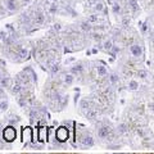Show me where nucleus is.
I'll return each instance as SVG.
<instances>
[{
	"instance_id": "obj_1",
	"label": "nucleus",
	"mask_w": 154,
	"mask_h": 154,
	"mask_svg": "<svg viewBox=\"0 0 154 154\" xmlns=\"http://www.w3.org/2000/svg\"><path fill=\"white\" fill-rule=\"evenodd\" d=\"M69 127H67V126H60V127H58L55 130V134H54V136H55V141L57 143H66L67 140L69 139Z\"/></svg>"
},
{
	"instance_id": "obj_2",
	"label": "nucleus",
	"mask_w": 154,
	"mask_h": 154,
	"mask_svg": "<svg viewBox=\"0 0 154 154\" xmlns=\"http://www.w3.org/2000/svg\"><path fill=\"white\" fill-rule=\"evenodd\" d=\"M17 139V130L13 125H8L3 130V140H5L7 143H13Z\"/></svg>"
},
{
	"instance_id": "obj_3",
	"label": "nucleus",
	"mask_w": 154,
	"mask_h": 154,
	"mask_svg": "<svg viewBox=\"0 0 154 154\" xmlns=\"http://www.w3.org/2000/svg\"><path fill=\"white\" fill-rule=\"evenodd\" d=\"M49 128L48 127H40L37 130V139L38 141L44 143V141H48L49 140Z\"/></svg>"
},
{
	"instance_id": "obj_4",
	"label": "nucleus",
	"mask_w": 154,
	"mask_h": 154,
	"mask_svg": "<svg viewBox=\"0 0 154 154\" xmlns=\"http://www.w3.org/2000/svg\"><path fill=\"white\" fill-rule=\"evenodd\" d=\"M4 8H5V11L13 13V12L18 11L19 4L16 2V0H5V2H4Z\"/></svg>"
},
{
	"instance_id": "obj_5",
	"label": "nucleus",
	"mask_w": 154,
	"mask_h": 154,
	"mask_svg": "<svg viewBox=\"0 0 154 154\" xmlns=\"http://www.w3.org/2000/svg\"><path fill=\"white\" fill-rule=\"evenodd\" d=\"M45 22V13L42 11H36L35 13H33V23L37 26H41L44 25Z\"/></svg>"
},
{
	"instance_id": "obj_6",
	"label": "nucleus",
	"mask_w": 154,
	"mask_h": 154,
	"mask_svg": "<svg viewBox=\"0 0 154 154\" xmlns=\"http://www.w3.org/2000/svg\"><path fill=\"white\" fill-rule=\"evenodd\" d=\"M109 135H110V128L108 126H102L98 128V136L100 139H105V137H108Z\"/></svg>"
},
{
	"instance_id": "obj_7",
	"label": "nucleus",
	"mask_w": 154,
	"mask_h": 154,
	"mask_svg": "<svg viewBox=\"0 0 154 154\" xmlns=\"http://www.w3.org/2000/svg\"><path fill=\"white\" fill-rule=\"evenodd\" d=\"M22 139L25 141H31L32 140V128L31 127H25L22 130Z\"/></svg>"
},
{
	"instance_id": "obj_8",
	"label": "nucleus",
	"mask_w": 154,
	"mask_h": 154,
	"mask_svg": "<svg viewBox=\"0 0 154 154\" xmlns=\"http://www.w3.org/2000/svg\"><path fill=\"white\" fill-rule=\"evenodd\" d=\"M81 143H82V145L84 146H88V148H90V146H93L94 145V139L90 136V135H84L82 137H81Z\"/></svg>"
},
{
	"instance_id": "obj_9",
	"label": "nucleus",
	"mask_w": 154,
	"mask_h": 154,
	"mask_svg": "<svg viewBox=\"0 0 154 154\" xmlns=\"http://www.w3.org/2000/svg\"><path fill=\"white\" fill-rule=\"evenodd\" d=\"M12 86V79L11 77H5L3 76L0 79V89H8Z\"/></svg>"
},
{
	"instance_id": "obj_10",
	"label": "nucleus",
	"mask_w": 154,
	"mask_h": 154,
	"mask_svg": "<svg viewBox=\"0 0 154 154\" xmlns=\"http://www.w3.org/2000/svg\"><path fill=\"white\" fill-rule=\"evenodd\" d=\"M58 12H59V5H58L57 2H53L50 5H48V13H49L50 16H54Z\"/></svg>"
},
{
	"instance_id": "obj_11",
	"label": "nucleus",
	"mask_w": 154,
	"mask_h": 154,
	"mask_svg": "<svg viewBox=\"0 0 154 154\" xmlns=\"http://www.w3.org/2000/svg\"><path fill=\"white\" fill-rule=\"evenodd\" d=\"M84 64L82 63H79V64H75L73 67H71V69L69 72L71 73H73V75H80V73H82L84 72Z\"/></svg>"
},
{
	"instance_id": "obj_12",
	"label": "nucleus",
	"mask_w": 154,
	"mask_h": 154,
	"mask_svg": "<svg viewBox=\"0 0 154 154\" xmlns=\"http://www.w3.org/2000/svg\"><path fill=\"white\" fill-rule=\"evenodd\" d=\"M19 122H21V118H19V116H17V114H11L7 118V123L8 125H13V126H16V125H18Z\"/></svg>"
},
{
	"instance_id": "obj_13",
	"label": "nucleus",
	"mask_w": 154,
	"mask_h": 154,
	"mask_svg": "<svg viewBox=\"0 0 154 154\" xmlns=\"http://www.w3.org/2000/svg\"><path fill=\"white\" fill-rule=\"evenodd\" d=\"M73 81H75V75L73 73H64V76H63V82L66 84V85H72L73 84Z\"/></svg>"
},
{
	"instance_id": "obj_14",
	"label": "nucleus",
	"mask_w": 154,
	"mask_h": 154,
	"mask_svg": "<svg viewBox=\"0 0 154 154\" xmlns=\"http://www.w3.org/2000/svg\"><path fill=\"white\" fill-rule=\"evenodd\" d=\"M131 53H132V55H134V57H140V55H141V53H143L141 46H139L137 44L131 45Z\"/></svg>"
},
{
	"instance_id": "obj_15",
	"label": "nucleus",
	"mask_w": 154,
	"mask_h": 154,
	"mask_svg": "<svg viewBox=\"0 0 154 154\" xmlns=\"http://www.w3.org/2000/svg\"><path fill=\"white\" fill-rule=\"evenodd\" d=\"M49 71L51 75H57L60 72V64L59 63H53L50 67H49Z\"/></svg>"
},
{
	"instance_id": "obj_16",
	"label": "nucleus",
	"mask_w": 154,
	"mask_h": 154,
	"mask_svg": "<svg viewBox=\"0 0 154 154\" xmlns=\"http://www.w3.org/2000/svg\"><path fill=\"white\" fill-rule=\"evenodd\" d=\"M80 28H81L82 31H85V32H89V31H91V23L88 22V21L81 22V23H80Z\"/></svg>"
},
{
	"instance_id": "obj_17",
	"label": "nucleus",
	"mask_w": 154,
	"mask_h": 154,
	"mask_svg": "<svg viewBox=\"0 0 154 154\" xmlns=\"http://www.w3.org/2000/svg\"><path fill=\"white\" fill-rule=\"evenodd\" d=\"M96 116H98V110H95V109H89L88 112H86V117L89 119H95Z\"/></svg>"
},
{
	"instance_id": "obj_18",
	"label": "nucleus",
	"mask_w": 154,
	"mask_h": 154,
	"mask_svg": "<svg viewBox=\"0 0 154 154\" xmlns=\"http://www.w3.org/2000/svg\"><path fill=\"white\" fill-rule=\"evenodd\" d=\"M96 72H98V76L104 77L105 75H107V68H105L104 66H98L96 67Z\"/></svg>"
},
{
	"instance_id": "obj_19",
	"label": "nucleus",
	"mask_w": 154,
	"mask_h": 154,
	"mask_svg": "<svg viewBox=\"0 0 154 154\" xmlns=\"http://www.w3.org/2000/svg\"><path fill=\"white\" fill-rule=\"evenodd\" d=\"M67 104H68V95H67V96L63 95V96H62V99L59 100V109H63Z\"/></svg>"
},
{
	"instance_id": "obj_20",
	"label": "nucleus",
	"mask_w": 154,
	"mask_h": 154,
	"mask_svg": "<svg viewBox=\"0 0 154 154\" xmlns=\"http://www.w3.org/2000/svg\"><path fill=\"white\" fill-rule=\"evenodd\" d=\"M89 107H90V103H89L88 99H82L80 102V108L81 109H88L89 110Z\"/></svg>"
},
{
	"instance_id": "obj_21",
	"label": "nucleus",
	"mask_w": 154,
	"mask_h": 154,
	"mask_svg": "<svg viewBox=\"0 0 154 154\" xmlns=\"http://www.w3.org/2000/svg\"><path fill=\"white\" fill-rule=\"evenodd\" d=\"M8 109V102L5 99H0V110L2 112H5Z\"/></svg>"
},
{
	"instance_id": "obj_22",
	"label": "nucleus",
	"mask_w": 154,
	"mask_h": 154,
	"mask_svg": "<svg viewBox=\"0 0 154 154\" xmlns=\"http://www.w3.org/2000/svg\"><path fill=\"white\" fill-rule=\"evenodd\" d=\"M128 88L131 89V90H136L137 88H139V84L136 82V81H130V85H128Z\"/></svg>"
},
{
	"instance_id": "obj_23",
	"label": "nucleus",
	"mask_w": 154,
	"mask_h": 154,
	"mask_svg": "<svg viewBox=\"0 0 154 154\" xmlns=\"http://www.w3.org/2000/svg\"><path fill=\"white\" fill-rule=\"evenodd\" d=\"M95 11H96V12H102V11H104L103 3H96V4H95Z\"/></svg>"
},
{
	"instance_id": "obj_24",
	"label": "nucleus",
	"mask_w": 154,
	"mask_h": 154,
	"mask_svg": "<svg viewBox=\"0 0 154 154\" xmlns=\"http://www.w3.org/2000/svg\"><path fill=\"white\" fill-rule=\"evenodd\" d=\"M53 31H55V32H59L60 30H62V25L60 23H54V25H53Z\"/></svg>"
},
{
	"instance_id": "obj_25",
	"label": "nucleus",
	"mask_w": 154,
	"mask_h": 154,
	"mask_svg": "<svg viewBox=\"0 0 154 154\" xmlns=\"http://www.w3.org/2000/svg\"><path fill=\"white\" fill-rule=\"evenodd\" d=\"M103 46H104V49H105V50H110V49H112V41H110V40L105 41Z\"/></svg>"
},
{
	"instance_id": "obj_26",
	"label": "nucleus",
	"mask_w": 154,
	"mask_h": 154,
	"mask_svg": "<svg viewBox=\"0 0 154 154\" xmlns=\"http://www.w3.org/2000/svg\"><path fill=\"white\" fill-rule=\"evenodd\" d=\"M88 22H90V23L98 22V16H90V17H88Z\"/></svg>"
},
{
	"instance_id": "obj_27",
	"label": "nucleus",
	"mask_w": 154,
	"mask_h": 154,
	"mask_svg": "<svg viewBox=\"0 0 154 154\" xmlns=\"http://www.w3.org/2000/svg\"><path fill=\"white\" fill-rule=\"evenodd\" d=\"M130 3H131V7H132L134 11H136L137 9V2L136 0H130Z\"/></svg>"
},
{
	"instance_id": "obj_28",
	"label": "nucleus",
	"mask_w": 154,
	"mask_h": 154,
	"mask_svg": "<svg viewBox=\"0 0 154 154\" xmlns=\"http://www.w3.org/2000/svg\"><path fill=\"white\" fill-rule=\"evenodd\" d=\"M137 76L141 77V79H145V77H146V72L145 71H139L137 72Z\"/></svg>"
},
{
	"instance_id": "obj_29",
	"label": "nucleus",
	"mask_w": 154,
	"mask_h": 154,
	"mask_svg": "<svg viewBox=\"0 0 154 154\" xmlns=\"http://www.w3.org/2000/svg\"><path fill=\"white\" fill-rule=\"evenodd\" d=\"M119 11H121V7H119V4H114V5H113V12L114 13H118Z\"/></svg>"
},
{
	"instance_id": "obj_30",
	"label": "nucleus",
	"mask_w": 154,
	"mask_h": 154,
	"mask_svg": "<svg viewBox=\"0 0 154 154\" xmlns=\"http://www.w3.org/2000/svg\"><path fill=\"white\" fill-rule=\"evenodd\" d=\"M117 80H118V77H117V75H112V76H110V82H112V84H114V82H117Z\"/></svg>"
},
{
	"instance_id": "obj_31",
	"label": "nucleus",
	"mask_w": 154,
	"mask_h": 154,
	"mask_svg": "<svg viewBox=\"0 0 154 154\" xmlns=\"http://www.w3.org/2000/svg\"><path fill=\"white\" fill-rule=\"evenodd\" d=\"M119 131H121V132H126V126H125V125H121V126H119Z\"/></svg>"
},
{
	"instance_id": "obj_32",
	"label": "nucleus",
	"mask_w": 154,
	"mask_h": 154,
	"mask_svg": "<svg viewBox=\"0 0 154 154\" xmlns=\"http://www.w3.org/2000/svg\"><path fill=\"white\" fill-rule=\"evenodd\" d=\"M22 3H23V4H25V5H27V4H28V3H31V0H22Z\"/></svg>"
},
{
	"instance_id": "obj_33",
	"label": "nucleus",
	"mask_w": 154,
	"mask_h": 154,
	"mask_svg": "<svg viewBox=\"0 0 154 154\" xmlns=\"http://www.w3.org/2000/svg\"><path fill=\"white\" fill-rule=\"evenodd\" d=\"M77 99H79V94H76L75 96V104H77Z\"/></svg>"
},
{
	"instance_id": "obj_34",
	"label": "nucleus",
	"mask_w": 154,
	"mask_h": 154,
	"mask_svg": "<svg viewBox=\"0 0 154 154\" xmlns=\"http://www.w3.org/2000/svg\"><path fill=\"white\" fill-rule=\"evenodd\" d=\"M2 139H3V131L0 130V140H2Z\"/></svg>"
},
{
	"instance_id": "obj_35",
	"label": "nucleus",
	"mask_w": 154,
	"mask_h": 154,
	"mask_svg": "<svg viewBox=\"0 0 154 154\" xmlns=\"http://www.w3.org/2000/svg\"><path fill=\"white\" fill-rule=\"evenodd\" d=\"M51 2H57V3H58V2H59V0H51Z\"/></svg>"
}]
</instances>
